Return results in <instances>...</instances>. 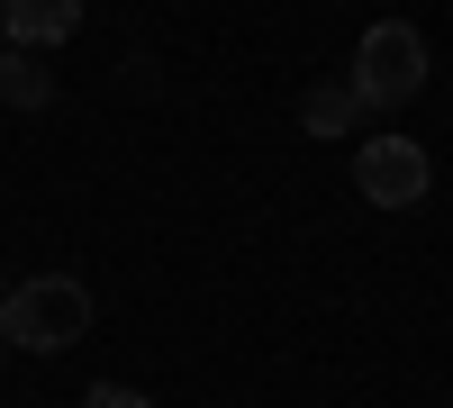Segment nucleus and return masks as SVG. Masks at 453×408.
<instances>
[{
    "label": "nucleus",
    "mask_w": 453,
    "mask_h": 408,
    "mask_svg": "<svg viewBox=\"0 0 453 408\" xmlns=\"http://www.w3.org/2000/svg\"><path fill=\"white\" fill-rule=\"evenodd\" d=\"M82 327H91V290L73 273H36L0 300V345L10 354H64Z\"/></svg>",
    "instance_id": "obj_1"
},
{
    "label": "nucleus",
    "mask_w": 453,
    "mask_h": 408,
    "mask_svg": "<svg viewBox=\"0 0 453 408\" xmlns=\"http://www.w3.org/2000/svg\"><path fill=\"white\" fill-rule=\"evenodd\" d=\"M354 100L363 109H408L426 91V36L408 27V19H372L363 27V46H354Z\"/></svg>",
    "instance_id": "obj_2"
},
{
    "label": "nucleus",
    "mask_w": 453,
    "mask_h": 408,
    "mask_svg": "<svg viewBox=\"0 0 453 408\" xmlns=\"http://www.w3.org/2000/svg\"><path fill=\"white\" fill-rule=\"evenodd\" d=\"M354 191L372 209H418L435 191V164H426V145L418 136H363L354 145Z\"/></svg>",
    "instance_id": "obj_3"
},
{
    "label": "nucleus",
    "mask_w": 453,
    "mask_h": 408,
    "mask_svg": "<svg viewBox=\"0 0 453 408\" xmlns=\"http://www.w3.org/2000/svg\"><path fill=\"white\" fill-rule=\"evenodd\" d=\"M73 27H82V0H10V10H0V36H10L19 55L55 46V36H73Z\"/></svg>",
    "instance_id": "obj_4"
},
{
    "label": "nucleus",
    "mask_w": 453,
    "mask_h": 408,
    "mask_svg": "<svg viewBox=\"0 0 453 408\" xmlns=\"http://www.w3.org/2000/svg\"><path fill=\"white\" fill-rule=\"evenodd\" d=\"M299 127H309V136H354V127H363L354 82H318V91H299Z\"/></svg>",
    "instance_id": "obj_5"
},
{
    "label": "nucleus",
    "mask_w": 453,
    "mask_h": 408,
    "mask_svg": "<svg viewBox=\"0 0 453 408\" xmlns=\"http://www.w3.org/2000/svg\"><path fill=\"white\" fill-rule=\"evenodd\" d=\"M0 100H10V109H46V100H55V73H46V55L0 46Z\"/></svg>",
    "instance_id": "obj_6"
},
{
    "label": "nucleus",
    "mask_w": 453,
    "mask_h": 408,
    "mask_svg": "<svg viewBox=\"0 0 453 408\" xmlns=\"http://www.w3.org/2000/svg\"><path fill=\"white\" fill-rule=\"evenodd\" d=\"M82 408H155V399L127 390V381H91V399H82Z\"/></svg>",
    "instance_id": "obj_7"
},
{
    "label": "nucleus",
    "mask_w": 453,
    "mask_h": 408,
    "mask_svg": "<svg viewBox=\"0 0 453 408\" xmlns=\"http://www.w3.org/2000/svg\"><path fill=\"white\" fill-rule=\"evenodd\" d=\"M0 300H10V281H0Z\"/></svg>",
    "instance_id": "obj_8"
},
{
    "label": "nucleus",
    "mask_w": 453,
    "mask_h": 408,
    "mask_svg": "<svg viewBox=\"0 0 453 408\" xmlns=\"http://www.w3.org/2000/svg\"><path fill=\"white\" fill-rule=\"evenodd\" d=\"M0 363H10V345H0Z\"/></svg>",
    "instance_id": "obj_9"
}]
</instances>
